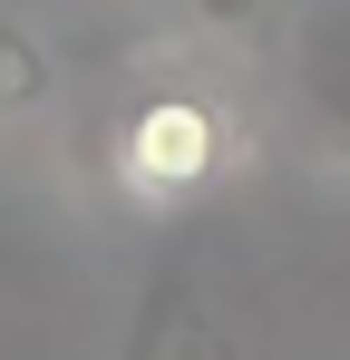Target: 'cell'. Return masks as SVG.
<instances>
[{"label": "cell", "mask_w": 350, "mask_h": 360, "mask_svg": "<svg viewBox=\"0 0 350 360\" xmlns=\"http://www.w3.org/2000/svg\"><path fill=\"white\" fill-rule=\"evenodd\" d=\"M243 117L205 88H146L127 117L108 127V166L127 205H195L243 166Z\"/></svg>", "instance_id": "1"}, {"label": "cell", "mask_w": 350, "mask_h": 360, "mask_svg": "<svg viewBox=\"0 0 350 360\" xmlns=\"http://www.w3.org/2000/svg\"><path fill=\"white\" fill-rule=\"evenodd\" d=\"M117 360H224V331L205 311V283H195V253L185 243L146 273V292H136L127 331H117Z\"/></svg>", "instance_id": "2"}, {"label": "cell", "mask_w": 350, "mask_h": 360, "mask_svg": "<svg viewBox=\"0 0 350 360\" xmlns=\"http://www.w3.org/2000/svg\"><path fill=\"white\" fill-rule=\"evenodd\" d=\"M283 10H292V0H195V20H205V30H224V39H263Z\"/></svg>", "instance_id": "3"}, {"label": "cell", "mask_w": 350, "mask_h": 360, "mask_svg": "<svg viewBox=\"0 0 350 360\" xmlns=\"http://www.w3.org/2000/svg\"><path fill=\"white\" fill-rule=\"evenodd\" d=\"M341 10H350V0H341Z\"/></svg>", "instance_id": "4"}]
</instances>
